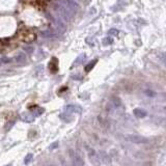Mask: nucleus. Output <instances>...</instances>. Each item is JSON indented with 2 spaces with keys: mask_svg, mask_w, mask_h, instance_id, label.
Wrapping results in <instances>:
<instances>
[{
  "mask_svg": "<svg viewBox=\"0 0 166 166\" xmlns=\"http://www.w3.org/2000/svg\"><path fill=\"white\" fill-rule=\"evenodd\" d=\"M126 140L129 141L134 144H145L149 142V139L147 137H143L141 135H135V134H131V135L126 136Z\"/></svg>",
  "mask_w": 166,
  "mask_h": 166,
  "instance_id": "1",
  "label": "nucleus"
},
{
  "mask_svg": "<svg viewBox=\"0 0 166 166\" xmlns=\"http://www.w3.org/2000/svg\"><path fill=\"white\" fill-rule=\"evenodd\" d=\"M87 156H88V159L93 164V166H100L101 164L100 157H99V155L97 154V152L95 150L90 149V147H87Z\"/></svg>",
  "mask_w": 166,
  "mask_h": 166,
  "instance_id": "2",
  "label": "nucleus"
},
{
  "mask_svg": "<svg viewBox=\"0 0 166 166\" xmlns=\"http://www.w3.org/2000/svg\"><path fill=\"white\" fill-rule=\"evenodd\" d=\"M70 156H71L72 159V163H73V166H84V162L81 159V157L79 155H77L75 152L70 151Z\"/></svg>",
  "mask_w": 166,
  "mask_h": 166,
  "instance_id": "3",
  "label": "nucleus"
},
{
  "mask_svg": "<svg viewBox=\"0 0 166 166\" xmlns=\"http://www.w3.org/2000/svg\"><path fill=\"white\" fill-rule=\"evenodd\" d=\"M82 110V108L78 105H67L64 107V112L67 113H73V112H76V113H80Z\"/></svg>",
  "mask_w": 166,
  "mask_h": 166,
  "instance_id": "4",
  "label": "nucleus"
},
{
  "mask_svg": "<svg viewBox=\"0 0 166 166\" xmlns=\"http://www.w3.org/2000/svg\"><path fill=\"white\" fill-rule=\"evenodd\" d=\"M20 117L23 122L26 123H32L34 120V115H33L31 112H23V113L20 114Z\"/></svg>",
  "mask_w": 166,
  "mask_h": 166,
  "instance_id": "5",
  "label": "nucleus"
},
{
  "mask_svg": "<svg viewBox=\"0 0 166 166\" xmlns=\"http://www.w3.org/2000/svg\"><path fill=\"white\" fill-rule=\"evenodd\" d=\"M133 113H134V115L138 118H143L147 115V112L142 108H135L133 111Z\"/></svg>",
  "mask_w": 166,
  "mask_h": 166,
  "instance_id": "6",
  "label": "nucleus"
},
{
  "mask_svg": "<svg viewBox=\"0 0 166 166\" xmlns=\"http://www.w3.org/2000/svg\"><path fill=\"white\" fill-rule=\"evenodd\" d=\"M21 37H22V40H23L24 42H26V43H31L33 40L35 39L34 34L31 33V32H28V31L26 33H24V34H22Z\"/></svg>",
  "mask_w": 166,
  "mask_h": 166,
  "instance_id": "7",
  "label": "nucleus"
},
{
  "mask_svg": "<svg viewBox=\"0 0 166 166\" xmlns=\"http://www.w3.org/2000/svg\"><path fill=\"white\" fill-rule=\"evenodd\" d=\"M49 69H50V71L52 72V73H56V72H57L58 62H57V59H56V58H53V59L50 61V64H49Z\"/></svg>",
  "mask_w": 166,
  "mask_h": 166,
  "instance_id": "8",
  "label": "nucleus"
},
{
  "mask_svg": "<svg viewBox=\"0 0 166 166\" xmlns=\"http://www.w3.org/2000/svg\"><path fill=\"white\" fill-rule=\"evenodd\" d=\"M111 104L114 108H120V107L122 106V101H120V99L118 97L113 96V97L111 98Z\"/></svg>",
  "mask_w": 166,
  "mask_h": 166,
  "instance_id": "9",
  "label": "nucleus"
},
{
  "mask_svg": "<svg viewBox=\"0 0 166 166\" xmlns=\"http://www.w3.org/2000/svg\"><path fill=\"white\" fill-rule=\"evenodd\" d=\"M99 157H100V160H103V162L106 163V164H109V163H110V158H109V156L103 151L100 152V156Z\"/></svg>",
  "mask_w": 166,
  "mask_h": 166,
  "instance_id": "10",
  "label": "nucleus"
},
{
  "mask_svg": "<svg viewBox=\"0 0 166 166\" xmlns=\"http://www.w3.org/2000/svg\"><path fill=\"white\" fill-rule=\"evenodd\" d=\"M59 117H60V120H64V122H66V123H70L72 120V115L70 113H67V112H64V113H61L59 115Z\"/></svg>",
  "mask_w": 166,
  "mask_h": 166,
  "instance_id": "11",
  "label": "nucleus"
},
{
  "mask_svg": "<svg viewBox=\"0 0 166 166\" xmlns=\"http://www.w3.org/2000/svg\"><path fill=\"white\" fill-rule=\"evenodd\" d=\"M97 62H98V59L91 60V61L89 62L88 64H86V66H85V72H89V71H90V70L96 66V64H97Z\"/></svg>",
  "mask_w": 166,
  "mask_h": 166,
  "instance_id": "12",
  "label": "nucleus"
},
{
  "mask_svg": "<svg viewBox=\"0 0 166 166\" xmlns=\"http://www.w3.org/2000/svg\"><path fill=\"white\" fill-rule=\"evenodd\" d=\"M44 111H45V109L44 108H35V109H33L32 112L31 113L34 115V117H37V116H40V115H42L43 113H44Z\"/></svg>",
  "mask_w": 166,
  "mask_h": 166,
  "instance_id": "13",
  "label": "nucleus"
},
{
  "mask_svg": "<svg viewBox=\"0 0 166 166\" xmlns=\"http://www.w3.org/2000/svg\"><path fill=\"white\" fill-rule=\"evenodd\" d=\"M15 123H16V118H13V120H8V122L5 124V126H4V130H5V131H8V130L15 125Z\"/></svg>",
  "mask_w": 166,
  "mask_h": 166,
  "instance_id": "14",
  "label": "nucleus"
},
{
  "mask_svg": "<svg viewBox=\"0 0 166 166\" xmlns=\"http://www.w3.org/2000/svg\"><path fill=\"white\" fill-rule=\"evenodd\" d=\"M113 44V39L110 37H107L105 39H103V45L104 46H109V45H112Z\"/></svg>",
  "mask_w": 166,
  "mask_h": 166,
  "instance_id": "15",
  "label": "nucleus"
},
{
  "mask_svg": "<svg viewBox=\"0 0 166 166\" xmlns=\"http://www.w3.org/2000/svg\"><path fill=\"white\" fill-rule=\"evenodd\" d=\"M32 158H33L32 154H27V156H26L25 159H24V163H25V164H29V163L32 161Z\"/></svg>",
  "mask_w": 166,
  "mask_h": 166,
  "instance_id": "16",
  "label": "nucleus"
},
{
  "mask_svg": "<svg viewBox=\"0 0 166 166\" xmlns=\"http://www.w3.org/2000/svg\"><path fill=\"white\" fill-rule=\"evenodd\" d=\"M144 93H145V96H147V97H155L156 96V93H155L154 90H152V89H147V90H144Z\"/></svg>",
  "mask_w": 166,
  "mask_h": 166,
  "instance_id": "17",
  "label": "nucleus"
},
{
  "mask_svg": "<svg viewBox=\"0 0 166 166\" xmlns=\"http://www.w3.org/2000/svg\"><path fill=\"white\" fill-rule=\"evenodd\" d=\"M118 33H120V31H118L117 29H115V28H111L110 30L108 31L109 35H118Z\"/></svg>",
  "mask_w": 166,
  "mask_h": 166,
  "instance_id": "18",
  "label": "nucleus"
},
{
  "mask_svg": "<svg viewBox=\"0 0 166 166\" xmlns=\"http://www.w3.org/2000/svg\"><path fill=\"white\" fill-rule=\"evenodd\" d=\"M160 57H161V60H162V62L164 64V66L166 67V53H161L160 54Z\"/></svg>",
  "mask_w": 166,
  "mask_h": 166,
  "instance_id": "19",
  "label": "nucleus"
},
{
  "mask_svg": "<svg viewBox=\"0 0 166 166\" xmlns=\"http://www.w3.org/2000/svg\"><path fill=\"white\" fill-rule=\"evenodd\" d=\"M6 166H12V164H8V165H6Z\"/></svg>",
  "mask_w": 166,
  "mask_h": 166,
  "instance_id": "20",
  "label": "nucleus"
}]
</instances>
